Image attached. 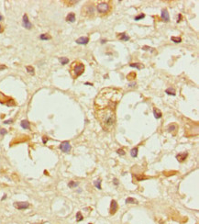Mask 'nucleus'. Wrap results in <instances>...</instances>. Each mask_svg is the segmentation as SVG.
Returning a JSON list of instances; mask_svg holds the SVG:
<instances>
[{
  "label": "nucleus",
  "instance_id": "obj_6",
  "mask_svg": "<svg viewBox=\"0 0 199 224\" xmlns=\"http://www.w3.org/2000/svg\"><path fill=\"white\" fill-rule=\"evenodd\" d=\"M60 149L63 151V153H69V152L71 151V149H72L70 142H67V141H65V142H63L60 144Z\"/></svg>",
  "mask_w": 199,
  "mask_h": 224
},
{
  "label": "nucleus",
  "instance_id": "obj_25",
  "mask_svg": "<svg viewBox=\"0 0 199 224\" xmlns=\"http://www.w3.org/2000/svg\"><path fill=\"white\" fill-rule=\"evenodd\" d=\"M95 186L97 187V188L98 189H102V187H101V180H97V181L94 182Z\"/></svg>",
  "mask_w": 199,
  "mask_h": 224
},
{
  "label": "nucleus",
  "instance_id": "obj_27",
  "mask_svg": "<svg viewBox=\"0 0 199 224\" xmlns=\"http://www.w3.org/2000/svg\"><path fill=\"white\" fill-rule=\"evenodd\" d=\"M84 220V217H83V215L81 214V212H77L76 214V221H81Z\"/></svg>",
  "mask_w": 199,
  "mask_h": 224
},
{
  "label": "nucleus",
  "instance_id": "obj_9",
  "mask_svg": "<svg viewBox=\"0 0 199 224\" xmlns=\"http://www.w3.org/2000/svg\"><path fill=\"white\" fill-rule=\"evenodd\" d=\"M89 42V38L88 37H80L76 40V43L77 44H80V45H85Z\"/></svg>",
  "mask_w": 199,
  "mask_h": 224
},
{
  "label": "nucleus",
  "instance_id": "obj_22",
  "mask_svg": "<svg viewBox=\"0 0 199 224\" xmlns=\"http://www.w3.org/2000/svg\"><path fill=\"white\" fill-rule=\"evenodd\" d=\"M59 61H60L62 64H66V63L69 62V59L66 58V57H61V58H59Z\"/></svg>",
  "mask_w": 199,
  "mask_h": 224
},
{
  "label": "nucleus",
  "instance_id": "obj_23",
  "mask_svg": "<svg viewBox=\"0 0 199 224\" xmlns=\"http://www.w3.org/2000/svg\"><path fill=\"white\" fill-rule=\"evenodd\" d=\"M130 155L132 157H137V155H138V148L135 147L130 151Z\"/></svg>",
  "mask_w": 199,
  "mask_h": 224
},
{
  "label": "nucleus",
  "instance_id": "obj_8",
  "mask_svg": "<svg viewBox=\"0 0 199 224\" xmlns=\"http://www.w3.org/2000/svg\"><path fill=\"white\" fill-rule=\"evenodd\" d=\"M14 207L17 210H26L29 207V203L28 202H15Z\"/></svg>",
  "mask_w": 199,
  "mask_h": 224
},
{
  "label": "nucleus",
  "instance_id": "obj_31",
  "mask_svg": "<svg viewBox=\"0 0 199 224\" xmlns=\"http://www.w3.org/2000/svg\"><path fill=\"white\" fill-rule=\"evenodd\" d=\"M117 153L119 154V155H125V152H124V150L123 149H118V150L117 151Z\"/></svg>",
  "mask_w": 199,
  "mask_h": 224
},
{
  "label": "nucleus",
  "instance_id": "obj_21",
  "mask_svg": "<svg viewBox=\"0 0 199 224\" xmlns=\"http://www.w3.org/2000/svg\"><path fill=\"white\" fill-rule=\"evenodd\" d=\"M26 70L28 71V74H31V75H34L35 71H34V68H33L32 66H29V65L27 66V67H26Z\"/></svg>",
  "mask_w": 199,
  "mask_h": 224
},
{
  "label": "nucleus",
  "instance_id": "obj_7",
  "mask_svg": "<svg viewBox=\"0 0 199 224\" xmlns=\"http://www.w3.org/2000/svg\"><path fill=\"white\" fill-rule=\"evenodd\" d=\"M22 24H23V27L27 29H30L32 28V24L29 22V20H28V15L27 14H24L23 16V18H22Z\"/></svg>",
  "mask_w": 199,
  "mask_h": 224
},
{
  "label": "nucleus",
  "instance_id": "obj_14",
  "mask_svg": "<svg viewBox=\"0 0 199 224\" xmlns=\"http://www.w3.org/2000/svg\"><path fill=\"white\" fill-rule=\"evenodd\" d=\"M129 66L132 67V68L138 69V70H141L142 68H144V65L142 63H139V62H132V63L129 64Z\"/></svg>",
  "mask_w": 199,
  "mask_h": 224
},
{
  "label": "nucleus",
  "instance_id": "obj_12",
  "mask_svg": "<svg viewBox=\"0 0 199 224\" xmlns=\"http://www.w3.org/2000/svg\"><path fill=\"white\" fill-rule=\"evenodd\" d=\"M66 21L67 22H71V23H74L75 21V14L71 12V13H69L67 15V17H66Z\"/></svg>",
  "mask_w": 199,
  "mask_h": 224
},
{
  "label": "nucleus",
  "instance_id": "obj_30",
  "mask_svg": "<svg viewBox=\"0 0 199 224\" xmlns=\"http://www.w3.org/2000/svg\"><path fill=\"white\" fill-rule=\"evenodd\" d=\"M175 129H177L176 125L172 124V125H170V126H169V127H168V131H174V130H175Z\"/></svg>",
  "mask_w": 199,
  "mask_h": 224
},
{
  "label": "nucleus",
  "instance_id": "obj_20",
  "mask_svg": "<svg viewBox=\"0 0 199 224\" xmlns=\"http://www.w3.org/2000/svg\"><path fill=\"white\" fill-rule=\"evenodd\" d=\"M126 203L127 204H137L138 203V201H137L135 199H132V198H128V199H126Z\"/></svg>",
  "mask_w": 199,
  "mask_h": 224
},
{
  "label": "nucleus",
  "instance_id": "obj_37",
  "mask_svg": "<svg viewBox=\"0 0 199 224\" xmlns=\"http://www.w3.org/2000/svg\"><path fill=\"white\" fill-rule=\"evenodd\" d=\"M182 17H183V16L181 14L178 15V19H177V22H180V21L182 20Z\"/></svg>",
  "mask_w": 199,
  "mask_h": 224
},
{
  "label": "nucleus",
  "instance_id": "obj_24",
  "mask_svg": "<svg viewBox=\"0 0 199 224\" xmlns=\"http://www.w3.org/2000/svg\"><path fill=\"white\" fill-rule=\"evenodd\" d=\"M171 40L175 43H180L181 41H182V39H181L180 37H172L171 38Z\"/></svg>",
  "mask_w": 199,
  "mask_h": 224
},
{
  "label": "nucleus",
  "instance_id": "obj_46",
  "mask_svg": "<svg viewBox=\"0 0 199 224\" xmlns=\"http://www.w3.org/2000/svg\"><path fill=\"white\" fill-rule=\"evenodd\" d=\"M89 224H91V223H89Z\"/></svg>",
  "mask_w": 199,
  "mask_h": 224
},
{
  "label": "nucleus",
  "instance_id": "obj_18",
  "mask_svg": "<svg viewBox=\"0 0 199 224\" xmlns=\"http://www.w3.org/2000/svg\"><path fill=\"white\" fill-rule=\"evenodd\" d=\"M165 93L167 95H171V96H175V89L173 87H169L165 90Z\"/></svg>",
  "mask_w": 199,
  "mask_h": 224
},
{
  "label": "nucleus",
  "instance_id": "obj_2",
  "mask_svg": "<svg viewBox=\"0 0 199 224\" xmlns=\"http://www.w3.org/2000/svg\"><path fill=\"white\" fill-rule=\"evenodd\" d=\"M85 70V67L84 65V63L81 62L80 61H74L73 63H71V65L69 67V72L70 74L74 79H76L80 75H82L84 74V72Z\"/></svg>",
  "mask_w": 199,
  "mask_h": 224
},
{
  "label": "nucleus",
  "instance_id": "obj_42",
  "mask_svg": "<svg viewBox=\"0 0 199 224\" xmlns=\"http://www.w3.org/2000/svg\"><path fill=\"white\" fill-rule=\"evenodd\" d=\"M134 85H135V83H134V84H130V85H129V86H134Z\"/></svg>",
  "mask_w": 199,
  "mask_h": 224
},
{
  "label": "nucleus",
  "instance_id": "obj_33",
  "mask_svg": "<svg viewBox=\"0 0 199 224\" xmlns=\"http://www.w3.org/2000/svg\"><path fill=\"white\" fill-rule=\"evenodd\" d=\"M64 3L71 4L70 6H73V4H76V3H78V1H64Z\"/></svg>",
  "mask_w": 199,
  "mask_h": 224
},
{
  "label": "nucleus",
  "instance_id": "obj_4",
  "mask_svg": "<svg viewBox=\"0 0 199 224\" xmlns=\"http://www.w3.org/2000/svg\"><path fill=\"white\" fill-rule=\"evenodd\" d=\"M96 15V7L93 4H86L82 8V16L85 17H94Z\"/></svg>",
  "mask_w": 199,
  "mask_h": 224
},
{
  "label": "nucleus",
  "instance_id": "obj_34",
  "mask_svg": "<svg viewBox=\"0 0 199 224\" xmlns=\"http://www.w3.org/2000/svg\"><path fill=\"white\" fill-rule=\"evenodd\" d=\"M6 132H7V131H6V130H5V129H1V130H0V134H1V135H6Z\"/></svg>",
  "mask_w": 199,
  "mask_h": 224
},
{
  "label": "nucleus",
  "instance_id": "obj_26",
  "mask_svg": "<svg viewBox=\"0 0 199 224\" xmlns=\"http://www.w3.org/2000/svg\"><path fill=\"white\" fill-rule=\"evenodd\" d=\"M77 186H78V183H77V182H74V181H71L68 184V187H71V188H73V187H76Z\"/></svg>",
  "mask_w": 199,
  "mask_h": 224
},
{
  "label": "nucleus",
  "instance_id": "obj_3",
  "mask_svg": "<svg viewBox=\"0 0 199 224\" xmlns=\"http://www.w3.org/2000/svg\"><path fill=\"white\" fill-rule=\"evenodd\" d=\"M109 1H103V2H99L97 4V12L100 15H106L108 14L111 10V5Z\"/></svg>",
  "mask_w": 199,
  "mask_h": 224
},
{
  "label": "nucleus",
  "instance_id": "obj_1",
  "mask_svg": "<svg viewBox=\"0 0 199 224\" xmlns=\"http://www.w3.org/2000/svg\"><path fill=\"white\" fill-rule=\"evenodd\" d=\"M95 113L101 127L105 131H111L116 122V108L95 107Z\"/></svg>",
  "mask_w": 199,
  "mask_h": 224
},
{
  "label": "nucleus",
  "instance_id": "obj_17",
  "mask_svg": "<svg viewBox=\"0 0 199 224\" xmlns=\"http://www.w3.org/2000/svg\"><path fill=\"white\" fill-rule=\"evenodd\" d=\"M153 114H154V117L156 118V119H161L162 117V114L161 112L160 109H157V108H153Z\"/></svg>",
  "mask_w": 199,
  "mask_h": 224
},
{
  "label": "nucleus",
  "instance_id": "obj_41",
  "mask_svg": "<svg viewBox=\"0 0 199 224\" xmlns=\"http://www.w3.org/2000/svg\"><path fill=\"white\" fill-rule=\"evenodd\" d=\"M85 85H93L92 84H90V83H85Z\"/></svg>",
  "mask_w": 199,
  "mask_h": 224
},
{
  "label": "nucleus",
  "instance_id": "obj_40",
  "mask_svg": "<svg viewBox=\"0 0 199 224\" xmlns=\"http://www.w3.org/2000/svg\"><path fill=\"white\" fill-rule=\"evenodd\" d=\"M6 68V66L3 65V66H0V70H2V69H5Z\"/></svg>",
  "mask_w": 199,
  "mask_h": 224
},
{
  "label": "nucleus",
  "instance_id": "obj_38",
  "mask_svg": "<svg viewBox=\"0 0 199 224\" xmlns=\"http://www.w3.org/2000/svg\"><path fill=\"white\" fill-rule=\"evenodd\" d=\"M47 138H45V136L43 137V143H46V142H47Z\"/></svg>",
  "mask_w": 199,
  "mask_h": 224
},
{
  "label": "nucleus",
  "instance_id": "obj_11",
  "mask_svg": "<svg viewBox=\"0 0 199 224\" xmlns=\"http://www.w3.org/2000/svg\"><path fill=\"white\" fill-rule=\"evenodd\" d=\"M117 210V203L116 200H112L110 205V213L111 214H115Z\"/></svg>",
  "mask_w": 199,
  "mask_h": 224
},
{
  "label": "nucleus",
  "instance_id": "obj_29",
  "mask_svg": "<svg viewBox=\"0 0 199 224\" xmlns=\"http://www.w3.org/2000/svg\"><path fill=\"white\" fill-rule=\"evenodd\" d=\"M136 76H137L136 73H131V74H129L128 76H127V78H128V79H134V78H136Z\"/></svg>",
  "mask_w": 199,
  "mask_h": 224
},
{
  "label": "nucleus",
  "instance_id": "obj_16",
  "mask_svg": "<svg viewBox=\"0 0 199 224\" xmlns=\"http://www.w3.org/2000/svg\"><path fill=\"white\" fill-rule=\"evenodd\" d=\"M20 125H21V127H22L23 129H25V130H28V129L30 128V124H29V122H28V120H22L21 123H20Z\"/></svg>",
  "mask_w": 199,
  "mask_h": 224
},
{
  "label": "nucleus",
  "instance_id": "obj_39",
  "mask_svg": "<svg viewBox=\"0 0 199 224\" xmlns=\"http://www.w3.org/2000/svg\"><path fill=\"white\" fill-rule=\"evenodd\" d=\"M3 30H4L3 27H2V26L0 25V33H1V32H3Z\"/></svg>",
  "mask_w": 199,
  "mask_h": 224
},
{
  "label": "nucleus",
  "instance_id": "obj_36",
  "mask_svg": "<svg viewBox=\"0 0 199 224\" xmlns=\"http://www.w3.org/2000/svg\"><path fill=\"white\" fill-rule=\"evenodd\" d=\"M13 122V119H8V120H6V121H4L5 124H9V123H12Z\"/></svg>",
  "mask_w": 199,
  "mask_h": 224
},
{
  "label": "nucleus",
  "instance_id": "obj_32",
  "mask_svg": "<svg viewBox=\"0 0 199 224\" xmlns=\"http://www.w3.org/2000/svg\"><path fill=\"white\" fill-rule=\"evenodd\" d=\"M152 49L153 48H151V47H149V46H143V47H142V50H144V51H147V50H149V51H152Z\"/></svg>",
  "mask_w": 199,
  "mask_h": 224
},
{
  "label": "nucleus",
  "instance_id": "obj_19",
  "mask_svg": "<svg viewBox=\"0 0 199 224\" xmlns=\"http://www.w3.org/2000/svg\"><path fill=\"white\" fill-rule=\"evenodd\" d=\"M40 40H51V37L49 34H47V33H44V34L40 35Z\"/></svg>",
  "mask_w": 199,
  "mask_h": 224
},
{
  "label": "nucleus",
  "instance_id": "obj_10",
  "mask_svg": "<svg viewBox=\"0 0 199 224\" xmlns=\"http://www.w3.org/2000/svg\"><path fill=\"white\" fill-rule=\"evenodd\" d=\"M162 19L165 22H168L169 20H170V16H169V13L166 9H162Z\"/></svg>",
  "mask_w": 199,
  "mask_h": 224
},
{
  "label": "nucleus",
  "instance_id": "obj_35",
  "mask_svg": "<svg viewBox=\"0 0 199 224\" xmlns=\"http://www.w3.org/2000/svg\"><path fill=\"white\" fill-rule=\"evenodd\" d=\"M113 183H114V184H115V185H116V186H118V184H119V183H118V180H117V178L114 179V180H113Z\"/></svg>",
  "mask_w": 199,
  "mask_h": 224
},
{
  "label": "nucleus",
  "instance_id": "obj_45",
  "mask_svg": "<svg viewBox=\"0 0 199 224\" xmlns=\"http://www.w3.org/2000/svg\"><path fill=\"white\" fill-rule=\"evenodd\" d=\"M33 224H39V223H33Z\"/></svg>",
  "mask_w": 199,
  "mask_h": 224
},
{
  "label": "nucleus",
  "instance_id": "obj_13",
  "mask_svg": "<svg viewBox=\"0 0 199 224\" xmlns=\"http://www.w3.org/2000/svg\"><path fill=\"white\" fill-rule=\"evenodd\" d=\"M188 153H180L176 156V159L179 161V162H184L185 159L187 158Z\"/></svg>",
  "mask_w": 199,
  "mask_h": 224
},
{
  "label": "nucleus",
  "instance_id": "obj_15",
  "mask_svg": "<svg viewBox=\"0 0 199 224\" xmlns=\"http://www.w3.org/2000/svg\"><path fill=\"white\" fill-rule=\"evenodd\" d=\"M117 38H118L120 40H124V41H128V40H129V39H130L129 36H127L126 33H124V32H123V33H118V34H117Z\"/></svg>",
  "mask_w": 199,
  "mask_h": 224
},
{
  "label": "nucleus",
  "instance_id": "obj_43",
  "mask_svg": "<svg viewBox=\"0 0 199 224\" xmlns=\"http://www.w3.org/2000/svg\"><path fill=\"white\" fill-rule=\"evenodd\" d=\"M105 41H106V40H102V41H101V42H102V43H105Z\"/></svg>",
  "mask_w": 199,
  "mask_h": 224
},
{
  "label": "nucleus",
  "instance_id": "obj_28",
  "mask_svg": "<svg viewBox=\"0 0 199 224\" xmlns=\"http://www.w3.org/2000/svg\"><path fill=\"white\" fill-rule=\"evenodd\" d=\"M144 17H145V14L141 13V14H139V16L135 17V20H140V19H142V18H144Z\"/></svg>",
  "mask_w": 199,
  "mask_h": 224
},
{
  "label": "nucleus",
  "instance_id": "obj_5",
  "mask_svg": "<svg viewBox=\"0 0 199 224\" xmlns=\"http://www.w3.org/2000/svg\"><path fill=\"white\" fill-rule=\"evenodd\" d=\"M0 103H1V104H5V105L8 106V107H11V106L16 105L15 101L12 99V98L6 97V96L3 95L2 93H0Z\"/></svg>",
  "mask_w": 199,
  "mask_h": 224
},
{
  "label": "nucleus",
  "instance_id": "obj_44",
  "mask_svg": "<svg viewBox=\"0 0 199 224\" xmlns=\"http://www.w3.org/2000/svg\"><path fill=\"white\" fill-rule=\"evenodd\" d=\"M2 19H3V17H2L1 15H0V20H2Z\"/></svg>",
  "mask_w": 199,
  "mask_h": 224
}]
</instances>
